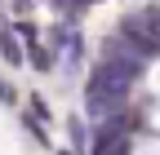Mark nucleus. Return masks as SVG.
Wrapping results in <instances>:
<instances>
[{"label":"nucleus","mask_w":160,"mask_h":155,"mask_svg":"<svg viewBox=\"0 0 160 155\" xmlns=\"http://www.w3.org/2000/svg\"><path fill=\"white\" fill-rule=\"evenodd\" d=\"M0 53L9 58V62H22V49L13 45V35H5V40H0Z\"/></svg>","instance_id":"f257e3e1"}]
</instances>
